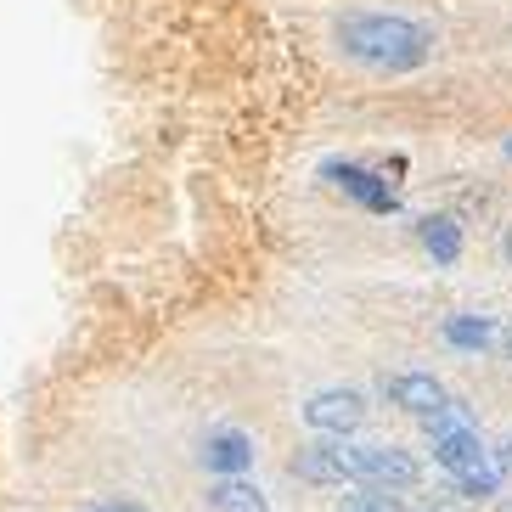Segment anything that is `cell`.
Wrapping results in <instances>:
<instances>
[{"instance_id": "cell-1", "label": "cell", "mask_w": 512, "mask_h": 512, "mask_svg": "<svg viewBox=\"0 0 512 512\" xmlns=\"http://www.w3.org/2000/svg\"><path fill=\"white\" fill-rule=\"evenodd\" d=\"M338 46L377 74H411L434 57V29L400 12H349L338 23Z\"/></svg>"}, {"instance_id": "cell-2", "label": "cell", "mask_w": 512, "mask_h": 512, "mask_svg": "<svg viewBox=\"0 0 512 512\" xmlns=\"http://www.w3.org/2000/svg\"><path fill=\"white\" fill-rule=\"evenodd\" d=\"M332 456H338V479L349 484H383V490H411L422 479V467L411 451L400 445H361V439H332Z\"/></svg>"}, {"instance_id": "cell-3", "label": "cell", "mask_w": 512, "mask_h": 512, "mask_svg": "<svg viewBox=\"0 0 512 512\" xmlns=\"http://www.w3.org/2000/svg\"><path fill=\"white\" fill-rule=\"evenodd\" d=\"M428 451H434V462L445 467V473H462V467H473L484 456L479 445V422H473V411L462 406V400H445L439 411H428Z\"/></svg>"}, {"instance_id": "cell-4", "label": "cell", "mask_w": 512, "mask_h": 512, "mask_svg": "<svg viewBox=\"0 0 512 512\" xmlns=\"http://www.w3.org/2000/svg\"><path fill=\"white\" fill-rule=\"evenodd\" d=\"M304 422H310L316 434H327V439L355 434V428L366 422V400H361V389H316L310 400H304Z\"/></svg>"}, {"instance_id": "cell-5", "label": "cell", "mask_w": 512, "mask_h": 512, "mask_svg": "<svg viewBox=\"0 0 512 512\" xmlns=\"http://www.w3.org/2000/svg\"><path fill=\"white\" fill-rule=\"evenodd\" d=\"M383 394H389L400 411H411V417H428V411H439L451 400L434 372H394V377H383Z\"/></svg>"}, {"instance_id": "cell-6", "label": "cell", "mask_w": 512, "mask_h": 512, "mask_svg": "<svg viewBox=\"0 0 512 512\" xmlns=\"http://www.w3.org/2000/svg\"><path fill=\"white\" fill-rule=\"evenodd\" d=\"M197 456H203V467L220 473V479H226V473H248V467H254V439L242 434V428H209Z\"/></svg>"}, {"instance_id": "cell-7", "label": "cell", "mask_w": 512, "mask_h": 512, "mask_svg": "<svg viewBox=\"0 0 512 512\" xmlns=\"http://www.w3.org/2000/svg\"><path fill=\"white\" fill-rule=\"evenodd\" d=\"M327 175H332V186H344L349 197H361L366 209L394 214V186H389V181H377V175H366L361 164H327Z\"/></svg>"}, {"instance_id": "cell-8", "label": "cell", "mask_w": 512, "mask_h": 512, "mask_svg": "<svg viewBox=\"0 0 512 512\" xmlns=\"http://www.w3.org/2000/svg\"><path fill=\"white\" fill-rule=\"evenodd\" d=\"M214 512H271V501H265V490H259L254 479H242V473H226V479L209 490Z\"/></svg>"}, {"instance_id": "cell-9", "label": "cell", "mask_w": 512, "mask_h": 512, "mask_svg": "<svg viewBox=\"0 0 512 512\" xmlns=\"http://www.w3.org/2000/svg\"><path fill=\"white\" fill-rule=\"evenodd\" d=\"M422 248H428L439 265H456V259H462V226H456L451 214H428V220H422Z\"/></svg>"}, {"instance_id": "cell-10", "label": "cell", "mask_w": 512, "mask_h": 512, "mask_svg": "<svg viewBox=\"0 0 512 512\" xmlns=\"http://www.w3.org/2000/svg\"><path fill=\"white\" fill-rule=\"evenodd\" d=\"M456 479V490H462L467 501H496L501 496V467H496V456H479L473 467H462V473H451Z\"/></svg>"}, {"instance_id": "cell-11", "label": "cell", "mask_w": 512, "mask_h": 512, "mask_svg": "<svg viewBox=\"0 0 512 512\" xmlns=\"http://www.w3.org/2000/svg\"><path fill=\"white\" fill-rule=\"evenodd\" d=\"M445 344H451V349H473V355H479V349L496 344V321H490V316H451V321H445Z\"/></svg>"}, {"instance_id": "cell-12", "label": "cell", "mask_w": 512, "mask_h": 512, "mask_svg": "<svg viewBox=\"0 0 512 512\" xmlns=\"http://www.w3.org/2000/svg\"><path fill=\"white\" fill-rule=\"evenodd\" d=\"M293 473H299L304 484H344V479H338V456H332V439H321V445H304V451L293 456Z\"/></svg>"}, {"instance_id": "cell-13", "label": "cell", "mask_w": 512, "mask_h": 512, "mask_svg": "<svg viewBox=\"0 0 512 512\" xmlns=\"http://www.w3.org/2000/svg\"><path fill=\"white\" fill-rule=\"evenodd\" d=\"M338 512H406V501H400V490H383V484H355Z\"/></svg>"}, {"instance_id": "cell-14", "label": "cell", "mask_w": 512, "mask_h": 512, "mask_svg": "<svg viewBox=\"0 0 512 512\" xmlns=\"http://www.w3.org/2000/svg\"><path fill=\"white\" fill-rule=\"evenodd\" d=\"M79 512H147L141 501H124V496H102V501H85Z\"/></svg>"}, {"instance_id": "cell-15", "label": "cell", "mask_w": 512, "mask_h": 512, "mask_svg": "<svg viewBox=\"0 0 512 512\" xmlns=\"http://www.w3.org/2000/svg\"><path fill=\"white\" fill-rule=\"evenodd\" d=\"M496 467H501V473H512V439H507V445L496 451Z\"/></svg>"}, {"instance_id": "cell-16", "label": "cell", "mask_w": 512, "mask_h": 512, "mask_svg": "<svg viewBox=\"0 0 512 512\" xmlns=\"http://www.w3.org/2000/svg\"><path fill=\"white\" fill-rule=\"evenodd\" d=\"M501 349H507V361H512V327H507V332H501Z\"/></svg>"}, {"instance_id": "cell-17", "label": "cell", "mask_w": 512, "mask_h": 512, "mask_svg": "<svg viewBox=\"0 0 512 512\" xmlns=\"http://www.w3.org/2000/svg\"><path fill=\"white\" fill-rule=\"evenodd\" d=\"M501 152H507V164H512V136H507V141H501Z\"/></svg>"}, {"instance_id": "cell-18", "label": "cell", "mask_w": 512, "mask_h": 512, "mask_svg": "<svg viewBox=\"0 0 512 512\" xmlns=\"http://www.w3.org/2000/svg\"><path fill=\"white\" fill-rule=\"evenodd\" d=\"M501 248H507V259H512V231H507V242H501Z\"/></svg>"}, {"instance_id": "cell-19", "label": "cell", "mask_w": 512, "mask_h": 512, "mask_svg": "<svg viewBox=\"0 0 512 512\" xmlns=\"http://www.w3.org/2000/svg\"><path fill=\"white\" fill-rule=\"evenodd\" d=\"M422 512H451V507H422Z\"/></svg>"}]
</instances>
